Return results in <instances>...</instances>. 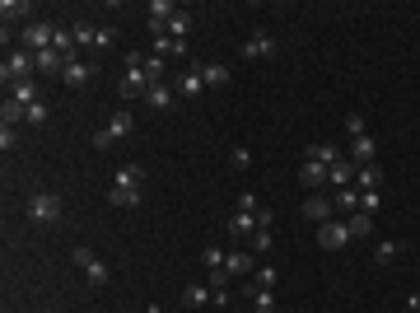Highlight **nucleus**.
Returning <instances> with one entry per match:
<instances>
[{
	"label": "nucleus",
	"mask_w": 420,
	"mask_h": 313,
	"mask_svg": "<svg viewBox=\"0 0 420 313\" xmlns=\"http://www.w3.org/2000/svg\"><path fill=\"white\" fill-rule=\"evenodd\" d=\"M19 43H24V52H52V43H56V24L52 19H33V24H24V33H19Z\"/></svg>",
	"instance_id": "obj_1"
},
{
	"label": "nucleus",
	"mask_w": 420,
	"mask_h": 313,
	"mask_svg": "<svg viewBox=\"0 0 420 313\" xmlns=\"http://www.w3.org/2000/svg\"><path fill=\"white\" fill-rule=\"evenodd\" d=\"M75 262H79V271H84V281L93 285V290H103V285L112 281V271H108V262L98 257L93 248H75Z\"/></svg>",
	"instance_id": "obj_2"
},
{
	"label": "nucleus",
	"mask_w": 420,
	"mask_h": 313,
	"mask_svg": "<svg viewBox=\"0 0 420 313\" xmlns=\"http://www.w3.org/2000/svg\"><path fill=\"white\" fill-rule=\"evenodd\" d=\"M33 70H38V56H33V52H10V56H5V66H0V75H5V84H19V79H33Z\"/></svg>",
	"instance_id": "obj_3"
},
{
	"label": "nucleus",
	"mask_w": 420,
	"mask_h": 313,
	"mask_svg": "<svg viewBox=\"0 0 420 313\" xmlns=\"http://www.w3.org/2000/svg\"><path fill=\"white\" fill-rule=\"evenodd\" d=\"M61 215H65V206H61V197H52V192H42V197H33L29 201V220L33 224H56Z\"/></svg>",
	"instance_id": "obj_4"
},
{
	"label": "nucleus",
	"mask_w": 420,
	"mask_h": 313,
	"mask_svg": "<svg viewBox=\"0 0 420 313\" xmlns=\"http://www.w3.org/2000/svg\"><path fill=\"white\" fill-rule=\"evenodd\" d=\"M243 56H248V61H266V56H276V38H271L266 29H257L248 43H243Z\"/></svg>",
	"instance_id": "obj_5"
},
{
	"label": "nucleus",
	"mask_w": 420,
	"mask_h": 313,
	"mask_svg": "<svg viewBox=\"0 0 420 313\" xmlns=\"http://www.w3.org/2000/svg\"><path fill=\"white\" fill-rule=\"evenodd\" d=\"M145 103H150L155 112H173V103H178V89H173V84H164V79H155V84L145 89Z\"/></svg>",
	"instance_id": "obj_6"
},
{
	"label": "nucleus",
	"mask_w": 420,
	"mask_h": 313,
	"mask_svg": "<svg viewBox=\"0 0 420 313\" xmlns=\"http://www.w3.org/2000/svg\"><path fill=\"white\" fill-rule=\"evenodd\" d=\"M318 243H322L327 252L345 248V243H350V229H345V220H327V224H322V234H318Z\"/></svg>",
	"instance_id": "obj_7"
},
{
	"label": "nucleus",
	"mask_w": 420,
	"mask_h": 313,
	"mask_svg": "<svg viewBox=\"0 0 420 313\" xmlns=\"http://www.w3.org/2000/svg\"><path fill=\"white\" fill-rule=\"evenodd\" d=\"M178 10H182L178 0H150V33H164V29H169V19L178 15Z\"/></svg>",
	"instance_id": "obj_8"
},
{
	"label": "nucleus",
	"mask_w": 420,
	"mask_h": 313,
	"mask_svg": "<svg viewBox=\"0 0 420 313\" xmlns=\"http://www.w3.org/2000/svg\"><path fill=\"white\" fill-rule=\"evenodd\" d=\"M252 271H257V257H252V252H224V276H252Z\"/></svg>",
	"instance_id": "obj_9"
},
{
	"label": "nucleus",
	"mask_w": 420,
	"mask_h": 313,
	"mask_svg": "<svg viewBox=\"0 0 420 313\" xmlns=\"http://www.w3.org/2000/svg\"><path fill=\"white\" fill-rule=\"evenodd\" d=\"M304 159H309V164H322V169H332V164L341 159V150H336L332 141H313L309 150H304Z\"/></svg>",
	"instance_id": "obj_10"
},
{
	"label": "nucleus",
	"mask_w": 420,
	"mask_h": 313,
	"mask_svg": "<svg viewBox=\"0 0 420 313\" xmlns=\"http://www.w3.org/2000/svg\"><path fill=\"white\" fill-rule=\"evenodd\" d=\"M173 89H178V98H196V94H205V75H201V66H196V70H182V79H178Z\"/></svg>",
	"instance_id": "obj_11"
},
{
	"label": "nucleus",
	"mask_w": 420,
	"mask_h": 313,
	"mask_svg": "<svg viewBox=\"0 0 420 313\" xmlns=\"http://www.w3.org/2000/svg\"><path fill=\"white\" fill-rule=\"evenodd\" d=\"M103 131H108L112 141H126V136L136 131V117H131V112H126V108H117V112H112V117H108V126H103Z\"/></svg>",
	"instance_id": "obj_12"
},
{
	"label": "nucleus",
	"mask_w": 420,
	"mask_h": 313,
	"mask_svg": "<svg viewBox=\"0 0 420 313\" xmlns=\"http://www.w3.org/2000/svg\"><path fill=\"white\" fill-rule=\"evenodd\" d=\"M257 229H262V224H257V215H248V211H233L229 215V234L233 238H252Z\"/></svg>",
	"instance_id": "obj_13"
},
{
	"label": "nucleus",
	"mask_w": 420,
	"mask_h": 313,
	"mask_svg": "<svg viewBox=\"0 0 420 313\" xmlns=\"http://www.w3.org/2000/svg\"><path fill=\"white\" fill-rule=\"evenodd\" d=\"M373 155H378L373 136H355V145H350V164H355V169H364V164H373Z\"/></svg>",
	"instance_id": "obj_14"
},
{
	"label": "nucleus",
	"mask_w": 420,
	"mask_h": 313,
	"mask_svg": "<svg viewBox=\"0 0 420 313\" xmlns=\"http://www.w3.org/2000/svg\"><path fill=\"white\" fill-rule=\"evenodd\" d=\"M93 75H98V70H93L89 61H65V70H61V79H65V84H89Z\"/></svg>",
	"instance_id": "obj_15"
},
{
	"label": "nucleus",
	"mask_w": 420,
	"mask_h": 313,
	"mask_svg": "<svg viewBox=\"0 0 420 313\" xmlns=\"http://www.w3.org/2000/svg\"><path fill=\"white\" fill-rule=\"evenodd\" d=\"M332 211H336V206L327 201V197H309V201H304V215L318 220V224H327V220H332Z\"/></svg>",
	"instance_id": "obj_16"
},
{
	"label": "nucleus",
	"mask_w": 420,
	"mask_h": 313,
	"mask_svg": "<svg viewBox=\"0 0 420 313\" xmlns=\"http://www.w3.org/2000/svg\"><path fill=\"white\" fill-rule=\"evenodd\" d=\"M327 178L336 183V188H350V178H355V164H350V155H341L332 169H327Z\"/></svg>",
	"instance_id": "obj_17"
},
{
	"label": "nucleus",
	"mask_w": 420,
	"mask_h": 313,
	"mask_svg": "<svg viewBox=\"0 0 420 313\" xmlns=\"http://www.w3.org/2000/svg\"><path fill=\"white\" fill-rule=\"evenodd\" d=\"M108 201L117 206V211H136V206H140V188H112Z\"/></svg>",
	"instance_id": "obj_18"
},
{
	"label": "nucleus",
	"mask_w": 420,
	"mask_h": 313,
	"mask_svg": "<svg viewBox=\"0 0 420 313\" xmlns=\"http://www.w3.org/2000/svg\"><path fill=\"white\" fill-rule=\"evenodd\" d=\"M10 98H15V103H24V108L42 103V98H38V84H33V79H19V84H10Z\"/></svg>",
	"instance_id": "obj_19"
},
{
	"label": "nucleus",
	"mask_w": 420,
	"mask_h": 313,
	"mask_svg": "<svg viewBox=\"0 0 420 313\" xmlns=\"http://www.w3.org/2000/svg\"><path fill=\"white\" fill-rule=\"evenodd\" d=\"M112 188H145V169H140V164H122Z\"/></svg>",
	"instance_id": "obj_20"
},
{
	"label": "nucleus",
	"mask_w": 420,
	"mask_h": 313,
	"mask_svg": "<svg viewBox=\"0 0 420 313\" xmlns=\"http://www.w3.org/2000/svg\"><path fill=\"white\" fill-rule=\"evenodd\" d=\"M182 52H187V43H178V38H169V33H155V56L169 61V56H182Z\"/></svg>",
	"instance_id": "obj_21"
},
{
	"label": "nucleus",
	"mask_w": 420,
	"mask_h": 313,
	"mask_svg": "<svg viewBox=\"0 0 420 313\" xmlns=\"http://www.w3.org/2000/svg\"><path fill=\"white\" fill-rule=\"evenodd\" d=\"M24 15H33L29 0H5V5H0V19H5V29H10V24H19Z\"/></svg>",
	"instance_id": "obj_22"
},
{
	"label": "nucleus",
	"mask_w": 420,
	"mask_h": 313,
	"mask_svg": "<svg viewBox=\"0 0 420 313\" xmlns=\"http://www.w3.org/2000/svg\"><path fill=\"white\" fill-rule=\"evenodd\" d=\"M332 206L341 211V220H345V215H355V211H359V192H355V188H341L336 197H332Z\"/></svg>",
	"instance_id": "obj_23"
},
{
	"label": "nucleus",
	"mask_w": 420,
	"mask_h": 313,
	"mask_svg": "<svg viewBox=\"0 0 420 313\" xmlns=\"http://www.w3.org/2000/svg\"><path fill=\"white\" fill-rule=\"evenodd\" d=\"M210 299H215V290H210V285H187V290H182V304H187V309H201V304H210Z\"/></svg>",
	"instance_id": "obj_24"
},
{
	"label": "nucleus",
	"mask_w": 420,
	"mask_h": 313,
	"mask_svg": "<svg viewBox=\"0 0 420 313\" xmlns=\"http://www.w3.org/2000/svg\"><path fill=\"white\" fill-rule=\"evenodd\" d=\"M201 75H205V89H224L229 84V66L210 61V66H201Z\"/></svg>",
	"instance_id": "obj_25"
},
{
	"label": "nucleus",
	"mask_w": 420,
	"mask_h": 313,
	"mask_svg": "<svg viewBox=\"0 0 420 313\" xmlns=\"http://www.w3.org/2000/svg\"><path fill=\"white\" fill-rule=\"evenodd\" d=\"M201 266H205V276H210V271H224V248H219V243H205L201 248Z\"/></svg>",
	"instance_id": "obj_26"
},
{
	"label": "nucleus",
	"mask_w": 420,
	"mask_h": 313,
	"mask_svg": "<svg viewBox=\"0 0 420 313\" xmlns=\"http://www.w3.org/2000/svg\"><path fill=\"white\" fill-rule=\"evenodd\" d=\"M192 24H196V19L187 15V10H178V15L169 19V38H178V43H187V33H192Z\"/></svg>",
	"instance_id": "obj_27"
},
{
	"label": "nucleus",
	"mask_w": 420,
	"mask_h": 313,
	"mask_svg": "<svg viewBox=\"0 0 420 313\" xmlns=\"http://www.w3.org/2000/svg\"><path fill=\"white\" fill-rule=\"evenodd\" d=\"M397 257H402V243H397V238H383V243H378V248H373V262H378V266L397 262Z\"/></svg>",
	"instance_id": "obj_28"
},
{
	"label": "nucleus",
	"mask_w": 420,
	"mask_h": 313,
	"mask_svg": "<svg viewBox=\"0 0 420 313\" xmlns=\"http://www.w3.org/2000/svg\"><path fill=\"white\" fill-rule=\"evenodd\" d=\"M38 70H42V75H61L65 56H61V52H38Z\"/></svg>",
	"instance_id": "obj_29"
},
{
	"label": "nucleus",
	"mask_w": 420,
	"mask_h": 313,
	"mask_svg": "<svg viewBox=\"0 0 420 313\" xmlns=\"http://www.w3.org/2000/svg\"><path fill=\"white\" fill-rule=\"evenodd\" d=\"M24 117H29V108H24V103H15V98H5V108H0V122H5V126H24Z\"/></svg>",
	"instance_id": "obj_30"
},
{
	"label": "nucleus",
	"mask_w": 420,
	"mask_h": 313,
	"mask_svg": "<svg viewBox=\"0 0 420 313\" xmlns=\"http://www.w3.org/2000/svg\"><path fill=\"white\" fill-rule=\"evenodd\" d=\"M345 229H350V238H364L373 229V215H364V211H355V215H345Z\"/></svg>",
	"instance_id": "obj_31"
},
{
	"label": "nucleus",
	"mask_w": 420,
	"mask_h": 313,
	"mask_svg": "<svg viewBox=\"0 0 420 313\" xmlns=\"http://www.w3.org/2000/svg\"><path fill=\"white\" fill-rule=\"evenodd\" d=\"M299 183H304V188H318V183H327V169H322V164H309V159H304V169H299Z\"/></svg>",
	"instance_id": "obj_32"
},
{
	"label": "nucleus",
	"mask_w": 420,
	"mask_h": 313,
	"mask_svg": "<svg viewBox=\"0 0 420 313\" xmlns=\"http://www.w3.org/2000/svg\"><path fill=\"white\" fill-rule=\"evenodd\" d=\"M373 188H378V169H373V164L355 169V192H373Z\"/></svg>",
	"instance_id": "obj_33"
},
{
	"label": "nucleus",
	"mask_w": 420,
	"mask_h": 313,
	"mask_svg": "<svg viewBox=\"0 0 420 313\" xmlns=\"http://www.w3.org/2000/svg\"><path fill=\"white\" fill-rule=\"evenodd\" d=\"M252 309L257 313H276V290H257V285H252Z\"/></svg>",
	"instance_id": "obj_34"
},
{
	"label": "nucleus",
	"mask_w": 420,
	"mask_h": 313,
	"mask_svg": "<svg viewBox=\"0 0 420 313\" xmlns=\"http://www.w3.org/2000/svg\"><path fill=\"white\" fill-rule=\"evenodd\" d=\"M276 266H257V271H252V285H257V290H276Z\"/></svg>",
	"instance_id": "obj_35"
},
{
	"label": "nucleus",
	"mask_w": 420,
	"mask_h": 313,
	"mask_svg": "<svg viewBox=\"0 0 420 313\" xmlns=\"http://www.w3.org/2000/svg\"><path fill=\"white\" fill-rule=\"evenodd\" d=\"M75 47H98V29H89V24H75Z\"/></svg>",
	"instance_id": "obj_36"
},
{
	"label": "nucleus",
	"mask_w": 420,
	"mask_h": 313,
	"mask_svg": "<svg viewBox=\"0 0 420 313\" xmlns=\"http://www.w3.org/2000/svg\"><path fill=\"white\" fill-rule=\"evenodd\" d=\"M378 206H383V192H378V188L359 192V211H364V215H378Z\"/></svg>",
	"instance_id": "obj_37"
},
{
	"label": "nucleus",
	"mask_w": 420,
	"mask_h": 313,
	"mask_svg": "<svg viewBox=\"0 0 420 313\" xmlns=\"http://www.w3.org/2000/svg\"><path fill=\"white\" fill-rule=\"evenodd\" d=\"M345 131H350V141H355V136H369V126H364V112H345Z\"/></svg>",
	"instance_id": "obj_38"
},
{
	"label": "nucleus",
	"mask_w": 420,
	"mask_h": 313,
	"mask_svg": "<svg viewBox=\"0 0 420 313\" xmlns=\"http://www.w3.org/2000/svg\"><path fill=\"white\" fill-rule=\"evenodd\" d=\"M229 164H233V169H252V150H248V145H233Z\"/></svg>",
	"instance_id": "obj_39"
},
{
	"label": "nucleus",
	"mask_w": 420,
	"mask_h": 313,
	"mask_svg": "<svg viewBox=\"0 0 420 313\" xmlns=\"http://www.w3.org/2000/svg\"><path fill=\"white\" fill-rule=\"evenodd\" d=\"M42 122H47V103H33L29 117H24V126H42Z\"/></svg>",
	"instance_id": "obj_40"
},
{
	"label": "nucleus",
	"mask_w": 420,
	"mask_h": 313,
	"mask_svg": "<svg viewBox=\"0 0 420 313\" xmlns=\"http://www.w3.org/2000/svg\"><path fill=\"white\" fill-rule=\"evenodd\" d=\"M145 75H150V79H164V56H145Z\"/></svg>",
	"instance_id": "obj_41"
},
{
	"label": "nucleus",
	"mask_w": 420,
	"mask_h": 313,
	"mask_svg": "<svg viewBox=\"0 0 420 313\" xmlns=\"http://www.w3.org/2000/svg\"><path fill=\"white\" fill-rule=\"evenodd\" d=\"M252 252H271V229H257L252 234Z\"/></svg>",
	"instance_id": "obj_42"
},
{
	"label": "nucleus",
	"mask_w": 420,
	"mask_h": 313,
	"mask_svg": "<svg viewBox=\"0 0 420 313\" xmlns=\"http://www.w3.org/2000/svg\"><path fill=\"white\" fill-rule=\"evenodd\" d=\"M15 145H19V131L15 126H5V131H0V150H15Z\"/></svg>",
	"instance_id": "obj_43"
},
{
	"label": "nucleus",
	"mask_w": 420,
	"mask_h": 313,
	"mask_svg": "<svg viewBox=\"0 0 420 313\" xmlns=\"http://www.w3.org/2000/svg\"><path fill=\"white\" fill-rule=\"evenodd\" d=\"M238 211H248V215H257L262 206H257V197H252V192H243V197H238Z\"/></svg>",
	"instance_id": "obj_44"
},
{
	"label": "nucleus",
	"mask_w": 420,
	"mask_h": 313,
	"mask_svg": "<svg viewBox=\"0 0 420 313\" xmlns=\"http://www.w3.org/2000/svg\"><path fill=\"white\" fill-rule=\"evenodd\" d=\"M406 313H411V309H406Z\"/></svg>",
	"instance_id": "obj_45"
}]
</instances>
